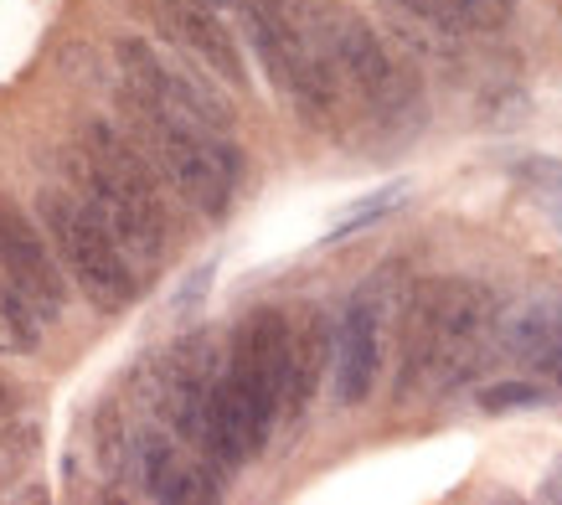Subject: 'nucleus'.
Here are the masks:
<instances>
[{"instance_id":"obj_12","label":"nucleus","mask_w":562,"mask_h":505,"mask_svg":"<svg viewBox=\"0 0 562 505\" xmlns=\"http://www.w3.org/2000/svg\"><path fill=\"white\" fill-rule=\"evenodd\" d=\"M150 16H155V26H160V32L171 36L176 47L196 63V68L217 72L222 83H233V88L248 83L238 42H233V32L212 16L206 0H150Z\"/></svg>"},{"instance_id":"obj_19","label":"nucleus","mask_w":562,"mask_h":505,"mask_svg":"<svg viewBox=\"0 0 562 505\" xmlns=\"http://www.w3.org/2000/svg\"><path fill=\"white\" fill-rule=\"evenodd\" d=\"M16 407H21V388H16V382H5V377H0V418H11Z\"/></svg>"},{"instance_id":"obj_4","label":"nucleus","mask_w":562,"mask_h":505,"mask_svg":"<svg viewBox=\"0 0 562 505\" xmlns=\"http://www.w3.org/2000/svg\"><path fill=\"white\" fill-rule=\"evenodd\" d=\"M42 227H47L52 248L63 258V269L88 300L120 315L139 300V279L135 263L124 258L120 237L103 227V217L83 197H68V191H42Z\"/></svg>"},{"instance_id":"obj_2","label":"nucleus","mask_w":562,"mask_h":505,"mask_svg":"<svg viewBox=\"0 0 562 505\" xmlns=\"http://www.w3.org/2000/svg\"><path fill=\"white\" fill-rule=\"evenodd\" d=\"M495 321L491 289L475 279H428L408 304V340H403V382L397 397L454 388L475 367L480 336Z\"/></svg>"},{"instance_id":"obj_3","label":"nucleus","mask_w":562,"mask_h":505,"mask_svg":"<svg viewBox=\"0 0 562 505\" xmlns=\"http://www.w3.org/2000/svg\"><path fill=\"white\" fill-rule=\"evenodd\" d=\"M248 36L258 47V63L269 72V83L279 88V99L290 103L300 119L325 124L336 114V63L325 52L315 21H305L290 0H248Z\"/></svg>"},{"instance_id":"obj_17","label":"nucleus","mask_w":562,"mask_h":505,"mask_svg":"<svg viewBox=\"0 0 562 505\" xmlns=\"http://www.w3.org/2000/svg\"><path fill=\"white\" fill-rule=\"evenodd\" d=\"M537 403H547V388H537V382H501V388L480 392L485 413H512V407H537Z\"/></svg>"},{"instance_id":"obj_18","label":"nucleus","mask_w":562,"mask_h":505,"mask_svg":"<svg viewBox=\"0 0 562 505\" xmlns=\"http://www.w3.org/2000/svg\"><path fill=\"white\" fill-rule=\"evenodd\" d=\"M403 202V186H387V191H376V202H367V206H357V212H351V217L341 222V227H336V233L330 237H346V233H357V227H367V222L372 217H382V212H392V206Z\"/></svg>"},{"instance_id":"obj_5","label":"nucleus","mask_w":562,"mask_h":505,"mask_svg":"<svg viewBox=\"0 0 562 505\" xmlns=\"http://www.w3.org/2000/svg\"><path fill=\"white\" fill-rule=\"evenodd\" d=\"M139 109V130H145V150L160 166V176L187 197L202 217H222L233 202V186H238V155L217 139V130H196L181 119H166L135 103Z\"/></svg>"},{"instance_id":"obj_14","label":"nucleus","mask_w":562,"mask_h":505,"mask_svg":"<svg viewBox=\"0 0 562 505\" xmlns=\"http://www.w3.org/2000/svg\"><path fill=\"white\" fill-rule=\"evenodd\" d=\"M501 346L521 361H542L547 351H562V300H527L501 321Z\"/></svg>"},{"instance_id":"obj_1","label":"nucleus","mask_w":562,"mask_h":505,"mask_svg":"<svg viewBox=\"0 0 562 505\" xmlns=\"http://www.w3.org/2000/svg\"><path fill=\"white\" fill-rule=\"evenodd\" d=\"M72 181L93 212L103 217V227L120 237L124 252H135L145 263H160L166 252V202L155 186L145 155L109 124H88L78 150H72Z\"/></svg>"},{"instance_id":"obj_15","label":"nucleus","mask_w":562,"mask_h":505,"mask_svg":"<svg viewBox=\"0 0 562 505\" xmlns=\"http://www.w3.org/2000/svg\"><path fill=\"white\" fill-rule=\"evenodd\" d=\"M330 340L325 336V321L315 315V310H305L300 321H294V377H290V413H300V407L310 403V392H315V382H321L325 361H330Z\"/></svg>"},{"instance_id":"obj_8","label":"nucleus","mask_w":562,"mask_h":505,"mask_svg":"<svg viewBox=\"0 0 562 505\" xmlns=\"http://www.w3.org/2000/svg\"><path fill=\"white\" fill-rule=\"evenodd\" d=\"M114 57H120L124 78L135 88V103H145V109H155V114H166V119H181V124H196V130H217V135L233 130L227 103H217V93H212L196 72L166 63L150 42L120 36V42H114Z\"/></svg>"},{"instance_id":"obj_9","label":"nucleus","mask_w":562,"mask_h":505,"mask_svg":"<svg viewBox=\"0 0 562 505\" xmlns=\"http://www.w3.org/2000/svg\"><path fill=\"white\" fill-rule=\"evenodd\" d=\"M0 279L21 289L42 321H57L68 310V269L47 227H36L11 197H0Z\"/></svg>"},{"instance_id":"obj_21","label":"nucleus","mask_w":562,"mask_h":505,"mask_svg":"<svg viewBox=\"0 0 562 505\" xmlns=\"http://www.w3.org/2000/svg\"><path fill=\"white\" fill-rule=\"evenodd\" d=\"M145 5H150V0H145Z\"/></svg>"},{"instance_id":"obj_13","label":"nucleus","mask_w":562,"mask_h":505,"mask_svg":"<svg viewBox=\"0 0 562 505\" xmlns=\"http://www.w3.org/2000/svg\"><path fill=\"white\" fill-rule=\"evenodd\" d=\"M392 21L408 36H418L428 52H449L460 36L491 32L485 0H387Z\"/></svg>"},{"instance_id":"obj_11","label":"nucleus","mask_w":562,"mask_h":505,"mask_svg":"<svg viewBox=\"0 0 562 505\" xmlns=\"http://www.w3.org/2000/svg\"><path fill=\"white\" fill-rule=\"evenodd\" d=\"M330 371H336V403L361 407L376 388L382 371V294L367 284L357 300L341 310L336 340H330Z\"/></svg>"},{"instance_id":"obj_7","label":"nucleus","mask_w":562,"mask_h":505,"mask_svg":"<svg viewBox=\"0 0 562 505\" xmlns=\"http://www.w3.org/2000/svg\"><path fill=\"white\" fill-rule=\"evenodd\" d=\"M315 32H321L336 72L372 103L376 114H403V109H413L418 88H413L408 72L397 68V57L387 52V42L376 36V26L367 16L346 11V5H325V11H315Z\"/></svg>"},{"instance_id":"obj_20","label":"nucleus","mask_w":562,"mask_h":505,"mask_svg":"<svg viewBox=\"0 0 562 505\" xmlns=\"http://www.w3.org/2000/svg\"><path fill=\"white\" fill-rule=\"evenodd\" d=\"M542 501H562V474H558V480H547V485H542Z\"/></svg>"},{"instance_id":"obj_10","label":"nucleus","mask_w":562,"mask_h":505,"mask_svg":"<svg viewBox=\"0 0 562 505\" xmlns=\"http://www.w3.org/2000/svg\"><path fill=\"white\" fill-rule=\"evenodd\" d=\"M130 459H135V474L150 501H171V505H206L217 501V464L206 454H196L181 434H139L130 444Z\"/></svg>"},{"instance_id":"obj_16","label":"nucleus","mask_w":562,"mask_h":505,"mask_svg":"<svg viewBox=\"0 0 562 505\" xmlns=\"http://www.w3.org/2000/svg\"><path fill=\"white\" fill-rule=\"evenodd\" d=\"M42 346V315H36L26 294L0 279V356H26Z\"/></svg>"},{"instance_id":"obj_6","label":"nucleus","mask_w":562,"mask_h":505,"mask_svg":"<svg viewBox=\"0 0 562 505\" xmlns=\"http://www.w3.org/2000/svg\"><path fill=\"white\" fill-rule=\"evenodd\" d=\"M290 377H294V321L284 310H254L243 315L227 346V382L238 388L263 428L273 434V418L290 413Z\"/></svg>"}]
</instances>
